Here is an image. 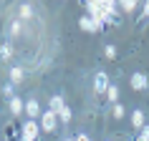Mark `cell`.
<instances>
[{
    "instance_id": "cell-20",
    "label": "cell",
    "mask_w": 149,
    "mask_h": 141,
    "mask_svg": "<svg viewBox=\"0 0 149 141\" xmlns=\"http://www.w3.org/2000/svg\"><path fill=\"white\" fill-rule=\"evenodd\" d=\"M20 28H23V23L20 20H13L10 23V35H20Z\"/></svg>"
},
{
    "instance_id": "cell-21",
    "label": "cell",
    "mask_w": 149,
    "mask_h": 141,
    "mask_svg": "<svg viewBox=\"0 0 149 141\" xmlns=\"http://www.w3.org/2000/svg\"><path fill=\"white\" fill-rule=\"evenodd\" d=\"M141 18H144V20H147V18H149V0H147V3H144V10H141Z\"/></svg>"
},
{
    "instance_id": "cell-15",
    "label": "cell",
    "mask_w": 149,
    "mask_h": 141,
    "mask_svg": "<svg viewBox=\"0 0 149 141\" xmlns=\"http://www.w3.org/2000/svg\"><path fill=\"white\" fill-rule=\"evenodd\" d=\"M124 113H126V111H124L121 103H114V106H111V116L116 118V121H119V118H124Z\"/></svg>"
},
{
    "instance_id": "cell-11",
    "label": "cell",
    "mask_w": 149,
    "mask_h": 141,
    "mask_svg": "<svg viewBox=\"0 0 149 141\" xmlns=\"http://www.w3.org/2000/svg\"><path fill=\"white\" fill-rule=\"evenodd\" d=\"M18 10H20V13H18L20 20H31V18H33V5H31V3H23Z\"/></svg>"
},
{
    "instance_id": "cell-16",
    "label": "cell",
    "mask_w": 149,
    "mask_h": 141,
    "mask_svg": "<svg viewBox=\"0 0 149 141\" xmlns=\"http://www.w3.org/2000/svg\"><path fill=\"white\" fill-rule=\"evenodd\" d=\"M119 8L124 10V13H132V10L136 8V3H134V0H121V3H119Z\"/></svg>"
},
{
    "instance_id": "cell-22",
    "label": "cell",
    "mask_w": 149,
    "mask_h": 141,
    "mask_svg": "<svg viewBox=\"0 0 149 141\" xmlns=\"http://www.w3.org/2000/svg\"><path fill=\"white\" fill-rule=\"evenodd\" d=\"M73 141H91V139H88V133H76V139H73Z\"/></svg>"
},
{
    "instance_id": "cell-9",
    "label": "cell",
    "mask_w": 149,
    "mask_h": 141,
    "mask_svg": "<svg viewBox=\"0 0 149 141\" xmlns=\"http://www.w3.org/2000/svg\"><path fill=\"white\" fill-rule=\"evenodd\" d=\"M132 126H134V129H139V131L147 126V121H144V111H139V109L132 111Z\"/></svg>"
},
{
    "instance_id": "cell-10",
    "label": "cell",
    "mask_w": 149,
    "mask_h": 141,
    "mask_svg": "<svg viewBox=\"0 0 149 141\" xmlns=\"http://www.w3.org/2000/svg\"><path fill=\"white\" fill-rule=\"evenodd\" d=\"M66 109V101H63V96H51V111H56V113H61V111Z\"/></svg>"
},
{
    "instance_id": "cell-26",
    "label": "cell",
    "mask_w": 149,
    "mask_h": 141,
    "mask_svg": "<svg viewBox=\"0 0 149 141\" xmlns=\"http://www.w3.org/2000/svg\"><path fill=\"white\" fill-rule=\"evenodd\" d=\"M63 141H73V139H63Z\"/></svg>"
},
{
    "instance_id": "cell-18",
    "label": "cell",
    "mask_w": 149,
    "mask_h": 141,
    "mask_svg": "<svg viewBox=\"0 0 149 141\" xmlns=\"http://www.w3.org/2000/svg\"><path fill=\"white\" fill-rule=\"evenodd\" d=\"M71 116H73V113H71V109L66 106V109H63L61 113H58V121H63V124H68V121H71Z\"/></svg>"
},
{
    "instance_id": "cell-7",
    "label": "cell",
    "mask_w": 149,
    "mask_h": 141,
    "mask_svg": "<svg viewBox=\"0 0 149 141\" xmlns=\"http://www.w3.org/2000/svg\"><path fill=\"white\" fill-rule=\"evenodd\" d=\"M8 109H10V113L20 116V113H23V109H25V101H23V98H18V96H13V98L8 101Z\"/></svg>"
},
{
    "instance_id": "cell-2",
    "label": "cell",
    "mask_w": 149,
    "mask_h": 141,
    "mask_svg": "<svg viewBox=\"0 0 149 141\" xmlns=\"http://www.w3.org/2000/svg\"><path fill=\"white\" fill-rule=\"evenodd\" d=\"M38 133H40V124L38 121H25L23 126H20V139H25V141H38Z\"/></svg>"
},
{
    "instance_id": "cell-4",
    "label": "cell",
    "mask_w": 149,
    "mask_h": 141,
    "mask_svg": "<svg viewBox=\"0 0 149 141\" xmlns=\"http://www.w3.org/2000/svg\"><path fill=\"white\" fill-rule=\"evenodd\" d=\"M23 113H25L28 118H31V121H36V118H40V113H43V111H40V103L36 101V98H31V101H25Z\"/></svg>"
},
{
    "instance_id": "cell-6",
    "label": "cell",
    "mask_w": 149,
    "mask_h": 141,
    "mask_svg": "<svg viewBox=\"0 0 149 141\" xmlns=\"http://www.w3.org/2000/svg\"><path fill=\"white\" fill-rule=\"evenodd\" d=\"M79 28H81V30H86V33H99L94 18H88V15H81L79 18Z\"/></svg>"
},
{
    "instance_id": "cell-8",
    "label": "cell",
    "mask_w": 149,
    "mask_h": 141,
    "mask_svg": "<svg viewBox=\"0 0 149 141\" xmlns=\"http://www.w3.org/2000/svg\"><path fill=\"white\" fill-rule=\"evenodd\" d=\"M8 78H10V83L15 86V83H20V81L25 78V70L20 68V66H15V68H10V70H8Z\"/></svg>"
},
{
    "instance_id": "cell-25",
    "label": "cell",
    "mask_w": 149,
    "mask_h": 141,
    "mask_svg": "<svg viewBox=\"0 0 149 141\" xmlns=\"http://www.w3.org/2000/svg\"><path fill=\"white\" fill-rule=\"evenodd\" d=\"M0 96H3V86H0Z\"/></svg>"
},
{
    "instance_id": "cell-19",
    "label": "cell",
    "mask_w": 149,
    "mask_h": 141,
    "mask_svg": "<svg viewBox=\"0 0 149 141\" xmlns=\"http://www.w3.org/2000/svg\"><path fill=\"white\" fill-rule=\"evenodd\" d=\"M3 96H8V101H10V98L15 96V86H13V83H5V86H3Z\"/></svg>"
},
{
    "instance_id": "cell-24",
    "label": "cell",
    "mask_w": 149,
    "mask_h": 141,
    "mask_svg": "<svg viewBox=\"0 0 149 141\" xmlns=\"http://www.w3.org/2000/svg\"><path fill=\"white\" fill-rule=\"evenodd\" d=\"M134 141H149V139H144V136H134Z\"/></svg>"
},
{
    "instance_id": "cell-3",
    "label": "cell",
    "mask_w": 149,
    "mask_h": 141,
    "mask_svg": "<svg viewBox=\"0 0 149 141\" xmlns=\"http://www.w3.org/2000/svg\"><path fill=\"white\" fill-rule=\"evenodd\" d=\"M109 76L104 73V70H96V76H94V91L96 93H106V88H109Z\"/></svg>"
},
{
    "instance_id": "cell-27",
    "label": "cell",
    "mask_w": 149,
    "mask_h": 141,
    "mask_svg": "<svg viewBox=\"0 0 149 141\" xmlns=\"http://www.w3.org/2000/svg\"><path fill=\"white\" fill-rule=\"evenodd\" d=\"M20 141H25V139H20Z\"/></svg>"
},
{
    "instance_id": "cell-23",
    "label": "cell",
    "mask_w": 149,
    "mask_h": 141,
    "mask_svg": "<svg viewBox=\"0 0 149 141\" xmlns=\"http://www.w3.org/2000/svg\"><path fill=\"white\" fill-rule=\"evenodd\" d=\"M139 136H144V139H149V126H144V129H141V133Z\"/></svg>"
},
{
    "instance_id": "cell-12",
    "label": "cell",
    "mask_w": 149,
    "mask_h": 141,
    "mask_svg": "<svg viewBox=\"0 0 149 141\" xmlns=\"http://www.w3.org/2000/svg\"><path fill=\"white\" fill-rule=\"evenodd\" d=\"M5 139H8V141H20V133H18V129L13 124L5 126Z\"/></svg>"
},
{
    "instance_id": "cell-5",
    "label": "cell",
    "mask_w": 149,
    "mask_h": 141,
    "mask_svg": "<svg viewBox=\"0 0 149 141\" xmlns=\"http://www.w3.org/2000/svg\"><path fill=\"white\" fill-rule=\"evenodd\" d=\"M129 83H132L134 91H147L149 88V78L144 76V73H134L132 78H129Z\"/></svg>"
},
{
    "instance_id": "cell-17",
    "label": "cell",
    "mask_w": 149,
    "mask_h": 141,
    "mask_svg": "<svg viewBox=\"0 0 149 141\" xmlns=\"http://www.w3.org/2000/svg\"><path fill=\"white\" fill-rule=\"evenodd\" d=\"M104 58L114 61V58H116V46H106V48H104Z\"/></svg>"
},
{
    "instance_id": "cell-14",
    "label": "cell",
    "mask_w": 149,
    "mask_h": 141,
    "mask_svg": "<svg viewBox=\"0 0 149 141\" xmlns=\"http://www.w3.org/2000/svg\"><path fill=\"white\" fill-rule=\"evenodd\" d=\"M10 55H13V46H10V43H3V46H0V58H3V61H10Z\"/></svg>"
},
{
    "instance_id": "cell-1",
    "label": "cell",
    "mask_w": 149,
    "mask_h": 141,
    "mask_svg": "<svg viewBox=\"0 0 149 141\" xmlns=\"http://www.w3.org/2000/svg\"><path fill=\"white\" fill-rule=\"evenodd\" d=\"M56 129H58V113L56 111H43L40 113V131L43 133H56Z\"/></svg>"
},
{
    "instance_id": "cell-13",
    "label": "cell",
    "mask_w": 149,
    "mask_h": 141,
    "mask_svg": "<svg viewBox=\"0 0 149 141\" xmlns=\"http://www.w3.org/2000/svg\"><path fill=\"white\" fill-rule=\"evenodd\" d=\"M106 98H109L111 106H114V103H119V88H116V86H109V88H106Z\"/></svg>"
}]
</instances>
